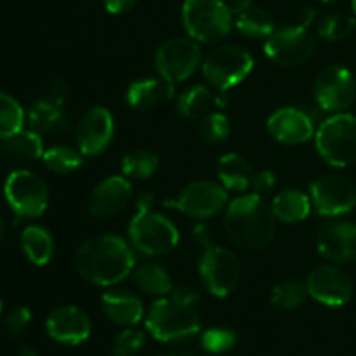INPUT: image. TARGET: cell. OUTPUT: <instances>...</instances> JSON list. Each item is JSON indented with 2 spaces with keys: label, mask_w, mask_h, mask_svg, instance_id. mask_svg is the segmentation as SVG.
I'll list each match as a JSON object with an SVG mask.
<instances>
[{
  "label": "cell",
  "mask_w": 356,
  "mask_h": 356,
  "mask_svg": "<svg viewBox=\"0 0 356 356\" xmlns=\"http://www.w3.org/2000/svg\"><path fill=\"white\" fill-rule=\"evenodd\" d=\"M146 329L160 343H179L200 332L202 320L195 305L163 296L149 306Z\"/></svg>",
  "instance_id": "3957f363"
},
{
  "label": "cell",
  "mask_w": 356,
  "mask_h": 356,
  "mask_svg": "<svg viewBox=\"0 0 356 356\" xmlns=\"http://www.w3.org/2000/svg\"><path fill=\"white\" fill-rule=\"evenodd\" d=\"M167 207H174L195 219L214 218L228 207V191L216 181H195L181 191L176 200L167 202Z\"/></svg>",
  "instance_id": "7c38bea8"
},
{
  "label": "cell",
  "mask_w": 356,
  "mask_h": 356,
  "mask_svg": "<svg viewBox=\"0 0 356 356\" xmlns=\"http://www.w3.org/2000/svg\"><path fill=\"white\" fill-rule=\"evenodd\" d=\"M226 3H228V7L232 9L233 14H240L252 6V0H229V2Z\"/></svg>",
  "instance_id": "ee69618b"
},
{
  "label": "cell",
  "mask_w": 356,
  "mask_h": 356,
  "mask_svg": "<svg viewBox=\"0 0 356 356\" xmlns=\"http://www.w3.org/2000/svg\"><path fill=\"white\" fill-rule=\"evenodd\" d=\"M24 125V110L16 97L0 90V141L16 134Z\"/></svg>",
  "instance_id": "836d02e7"
},
{
  "label": "cell",
  "mask_w": 356,
  "mask_h": 356,
  "mask_svg": "<svg viewBox=\"0 0 356 356\" xmlns=\"http://www.w3.org/2000/svg\"><path fill=\"white\" fill-rule=\"evenodd\" d=\"M145 332L134 327L122 330L113 341V355L115 356H136L145 346Z\"/></svg>",
  "instance_id": "74e56055"
},
{
  "label": "cell",
  "mask_w": 356,
  "mask_h": 356,
  "mask_svg": "<svg viewBox=\"0 0 356 356\" xmlns=\"http://www.w3.org/2000/svg\"><path fill=\"white\" fill-rule=\"evenodd\" d=\"M315 51V38L308 26L296 23L278 28L264 42V54L278 66L294 68L308 61Z\"/></svg>",
  "instance_id": "30bf717a"
},
{
  "label": "cell",
  "mask_w": 356,
  "mask_h": 356,
  "mask_svg": "<svg viewBox=\"0 0 356 356\" xmlns=\"http://www.w3.org/2000/svg\"><path fill=\"white\" fill-rule=\"evenodd\" d=\"M45 169L54 174H70L83 165V155L72 146H52L42 156Z\"/></svg>",
  "instance_id": "4dcf8cb0"
},
{
  "label": "cell",
  "mask_w": 356,
  "mask_h": 356,
  "mask_svg": "<svg viewBox=\"0 0 356 356\" xmlns=\"http://www.w3.org/2000/svg\"><path fill=\"white\" fill-rule=\"evenodd\" d=\"M218 177L228 191L243 193L252 184V167L238 153H226L218 162Z\"/></svg>",
  "instance_id": "484cf974"
},
{
  "label": "cell",
  "mask_w": 356,
  "mask_h": 356,
  "mask_svg": "<svg viewBox=\"0 0 356 356\" xmlns=\"http://www.w3.org/2000/svg\"><path fill=\"white\" fill-rule=\"evenodd\" d=\"M44 141L35 131L21 129L16 134L0 141V159L16 169H23L31 162H37L44 156ZM14 169V170H16Z\"/></svg>",
  "instance_id": "44dd1931"
},
{
  "label": "cell",
  "mask_w": 356,
  "mask_h": 356,
  "mask_svg": "<svg viewBox=\"0 0 356 356\" xmlns=\"http://www.w3.org/2000/svg\"><path fill=\"white\" fill-rule=\"evenodd\" d=\"M309 298L329 308H339L353 298V280L334 264H322L309 273L306 280Z\"/></svg>",
  "instance_id": "9a60e30c"
},
{
  "label": "cell",
  "mask_w": 356,
  "mask_h": 356,
  "mask_svg": "<svg viewBox=\"0 0 356 356\" xmlns=\"http://www.w3.org/2000/svg\"><path fill=\"white\" fill-rule=\"evenodd\" d=\"M3 197L17 218H40L49 205V190L40 176L28 169H16L3 184Z\"/></svg>",
  "instance_id": "9c48e42d"
},
{
  "label": "cell",
  "mask_w": 356,
  "mask_h": 356,
  "mask_svg": "<svg viewBox=\"0 0 356 356\" xmlns=\"http://www.w3.org/2000/svg\"><path fill=\"white\" fill-rule=\"evenodd\" d=\"M322 2H334V0H322Z\"/></svg>",
  "instance_id": "816d5d0a"
},
{
  "label": "cell",
  "mask_w": 356,
  "mask_h": 356,
  "mask_svg": "<svg viewBox=\"0 0 356 356\" xmlns=\"http://www.w3.org/2000/svg\"><path fill=\"white\" fill-rule=\"evenodd\" d=\"M309 197L315 211L325 218L346 216L356 207V186L339 174L316 177L309 186Z\"/></svg>",
  "instance_id": "4fadbf2b"
},
{
  "label": "cell",
  "mask_w": 356,
  "mask_h": 356,
  "mask_svg": "<svg viewBox=\"0 0 356 356\" xmlns=\"http://www.w3.org/2000/svg\"><path fill=\"white\" fill-rule=\"evenodd\" d=\"M21 249L31 264L45 266L54 256V238L44 226L30 225L21 233Z\"/></svg>",
  "instance_id": "4316f807"
},
{
  "label": "cell",
  "mask_w": 356,
  "mask_h": 356,
  "mask_svg": "<svg viewBox=\"0 0 356 356\" xmlns=\"http://www.w3.org/2000/svg\"><path fill=\"white\" fill-rule=\"evenodd\" d=\"M75 268L89 284L115 287L134 271V249L122 236L111 233L90 236L76 250Z\"/></svg>",
  "instance_id": "6da1fadb"
},
{
  "label": "cell",
  "mask_w": 356,
  "mask_h": 356,
  "mask_svg": "<svg viewBox=\"0 0 356 356\" xmlns=\"http://www.w3.org/2000/svg\"><path fill=\"white\" fill-rule=\"evenodd\" d=\"M202 252L198 271L207 291L214 298H226L232 294L240 282V261L232 249L216 245L211 240L202 243Z\"/></svg>",
  "instance_id": "ba28073f"
},
{
  "label": "cell",
  "mask_w": 356,
  "mask_h": 356,
  "mask_svg": "<svg viewBox=\"0 0 356 356\" xmlns=\"http://www.w3.org/2000/svg\"><path fill=\"white\" fill-rule=\"evenodd\" d=\"M31 322V312L26 306H19V308H14L13 312L7 315L6 318V327L7 332L14 337L23 336L24 330L28 329Z\"/></svg>",
  "instance_id": "f35d334b"
},
{
  "label": "cell",
  "mask_w": 356,
  "mask_h": 356,
  "mask_svg": "<svg viewBox=\"0 0 356 356\" xmlns=\"http://www.w3.org/2000/svg\"><path fill=\"white\" fill-rule=\"evenodd\" d=\"M160 159L149 149H134L122 159V172L131 179H148L156 172Z\"/></svg>",
  "instance_id": "1f68e13d"
},
{
  "label": "cell",
  "mask_w": 356,
  "mask_h": 356,
  "mask_svg": "<svg viewBox=\"0 0 356 356\" xmlns=\"http://www.w3.org/2000/svg\"><path fill=\"white\" fill-rule=\"evenodd\" d=\"M351 7H353V13H355V16H356V0H351Z\"/></svg>",
  "instance_id": "c3c4849f"
},
{
  "label": "cell",
  "mask_w": 356,
  "mask_h": 356,
  "mask_svg": "<svg viewBox=\"0 0 356 356\" xmlns=\"http://www.w3.org/2000/svg\"><path fill=\"white\" fill-rule=\"evenodd\" d=\"M104 9L110 14L129 13L138 3V0H103Z\"/></svg>",
  "instance_id": "b9f144b4"
},
{
  "label": "cell",
  "mask_w": 356,
  "mask_h": 356,
  "mask_svg": "<svg viewBox=\"0 0 356 356\" xmlns=\"http://www.w3.org/2000/svg\"><path fill=\"white\" fill-rule=\"evenodd\" d=\"M275 186H277V176H275V172H271V170H268V169L254 172L252 184H250V188L254 190V193L266 195V193H270Z\"/></svg>",
  "instance_id": "ab89813d"
},
{
  "label": "cell",
  "mask_w": 356,
  "mask_h": 356,
  "mask_svg": "<svg viewBox=\"0 0 356 356\" xmlns=\"http://www.w3.org/2000/svg\"><path fill=\"white\" fill-rule=\"evenodd\" d=\"M176 356H202V355H200V351L197 350V348H193V350H191V348H186V350H183L181 353H177Z\"/></svg>",
  "instance_id": "bcb514c9"
},
{
  "label": "cell",
  "mask_w": 356,
  "mask_h": 356,
  "mask_svg": "<svg viewBox=\"0 0 356 356\" xmlns=\"http://www.w3.org/2000/svg\"><path fill=\"white\" fill-rule=\"evenodd\" d=\"M0 315H2V299H0Z\"/></svg>",
  "instance_id": "681fc988"
},
{
  "label": "cell",
  "mask_w": 356,
  "mask_h": 356,
  "mask_svg": "<svg viewBox=\"0 0 356 356\" xmlns=\"http://www.w3.org/2000/svg\"><path fill=\"white\" fill-rule=\"evenodd\" d=\"M132 278L139 291L149 296L163 298V296H169L174 289L172 278L167 273L165 268L155 263H145L136 266L132 271Z\"/></svg>",
  "instance_id": "83f0119b"
},
{
  "label": "cell",
  "mask_w": 356,
  "mask_h": 356,
  "mask_svg": "<svg viewBox=\"0 0 356 356\" xmlns=\"http://www.w3.org/2000/svg\"><path fill=\"white\" fill-rule=\"evenodd\" d=\"M132 186L127 177L110 176L101 181L89 197V212L96 218L117 216L131 204Z\"/></svg>",
  "instance_id": "ffe728a7"
},
{
  "label": "cell",
  "mask_w": 356,
  "mask_h": 356,
  "mask_svg": "<svg viewBox=\"0 0 356 356\" xmlns=\"http://www.w3.org/2000/svg\"><path fill=\"white\" fill-rule=\"evenodd\" d=\"M266 129L275 141L282 145H302L315 138L313 118L299 108H280L266 122Z\"/></svg>",
  "instance_id": "d6986e66"
},
{
  "label": "cell",
  "mask_w": 356,
  "mask_h": 356,
  "mask_svg": "<svg viewBox=\"0 0 356 356\" xmlns=\"http://www.w3.org/2000/svg\"><path fill=\"white\" fill-rule=\"evenodd\" d=\"M17 355L19 356H40L37 353V350H33V348H30V346H21L19 351H17Z\"/></svg>",
  "instance_id": "f6af8a7d"
},
{
  "label": "cell",
  "mask_w": 356,
  "mask_h": 356,
  "mask_svg": "<svg viewBox=\"0 0 356 356\" xmlns=\"http://www.w3.org/2000/svg\"><path fill=\"white\" fill-rule=\"evenodd\" d=\"M115 134L113 115L104 106L87 110L76 125V146L83 156H97L111 145Z\"/></svg>",
  "instance_id": "2e32d148"
},
{
  "label": "cell",
  "mask_w": 356,
  "mask_h": 356,
  "mask_svg": "<svg viewBox=\"0 0 356 356\" xmlns=\"http://www.w3.org/2000/svg\"><path fill=\"white\" fill-rule=\"evenodd\" d=\"M309 298L306 284L299 280H287L278 284L271 292V305L282 312H292L299 308Z\"/></svg>",
  "instance_id": "d6a6232c"
},
{
  "label": "cell",
  "mask_w": 356,
  "mask_h": 356,
  "mask_svg": "<svg viewBox=\"0 0 356 356\" xmlns=\"http://www.w3.org/2000/svg\"><path fill=\"white\" fill-rule=\"evenodd\" d=\"M156 356H176V355H156Z\"/></svg>",
  "instance_id": "f907efd6"
},
{
  "label": "cell",
  "mask_w": 356,
  "mask_h": 356,
  "mask_svg": "<svg viewBox=\"0 0 356 356\" xmlns=\"http://www.w3.org/2000/svg\"><path fill=\"white\" fill-rule=\"evenodd\" d=\"M356 19L351 14L332 13L318 23V35L329 42H341L353 33Z\"/></svg>",
  "instance_id": "e575fe53"
},
{
  "label": "cell",
  "mask_w": 356,
  "mask_h": 356,
  "mask_svg": "<svg viewBox=\"0 0 356 356\" xmlns=\"http://www.w3.org/2000/svg\"><path fill=\"white\" fill-rule=\"evenodd\" d=\"M68 96H70L68 86H66L65 82H61V80H54V82L47 87V92H45L44 97L49 101H54V103L58 104H65L66 99H68Z\"/></svg>",
  "instance_id": "60d3db41"
},
{
  "label": "cell",
  "mask_w": 356,
  "mask_h": 356,
  "mask_svg": "<svg viewBox=\"0 0 356 356\" xmlns=\"http://www.w3.org/2000/svg\"><path fill=\"white\" fill-rule=\"evenodd\" d=\"M312 197L296 188L280 191L271 202V209L278 221L287 222V225H298L305 221L312 212Z\"/></svg>",
  "instance_id": "d4e9b609"
},
{
  "label": "cell",
  "mask_w": 356,
  "mask_h": 356,
  "mask_svg": "<svg viewBox=\"0 0 356 356\" xmlns=\"http://www.w3.org/2000/svg\"><path fill=\"white\" fill-rule=\"evenodd\" d=\"M236 30L249 38H268L277 28L271 14L250 6L236 17Z\"/></svg>",
  "instance_id": "f546056e"
},
{
  "label": "cell",
  "mask_w": 356,
  "mask_h": 356,
  "mask_svg": "<svg viewBox=\"0 0 356 356\" xmlns=\"http://www.w3.org/2000/svg\"><path fill=\"white\" fill-rule=\"evenodd\" d=\"M316 249L332 263H351L356 259V225L350 221H329L316 233Z\"/></svg>",
  "instance_id": "e0dca14e"
},
{
  "label": "cell",
  "mask_w": 356,
  "mask_h": 356,
  "mask_svg": "<svg viewBox=\"0 0 356 356\" xmlns=\"http://www.w3.org/2000/svg\"><path fill=\"white\" fill-rule=\"evenodd\" d=\"M212 104H216V99L212 97L211 90L205 86H195L181 94L177 99V111L183 118L198 120L211 113Z\"/></svg>",
  "instance_id": "f1b7e54d"
},
{
  "label": "cell",
  "mask_w": 356,
  "mask_h": 356,
  "mask_svg": "<svg viewBox=\"0 0 356 356\" xmlns=\"http://www.w3.org/2000/svg\"><path fill=\"white\" fill-rule=\"evenodd\" d=\"M200 134L205 141L212 143V145L226 141L228 136L232 134V125H229L228 117L221 111L205 115L200 122Z\"/></svg>",
  "instance_id": "8d00e7d4"
},
{
  "label": "cell",
  "mask_w": 356,
  "mask_h": 356,
  "mask_svg": "<svg viewBox=\"0 0 356 356\" xmlns=\"http://www.w3.org/2000/svg\"><path fill=\"white\" fill-rule=\"evenodd\" d=\"M236 344V334L225 327H212L202 334L200 346L209 355H221Z\"/></svg>",
  "instance_id": "d590c367"
},
{
  "label": "cell",
  "mask_w": 356,
  "mask_h": 356,
  "mask_svg": "<svg viewBox=\"0 0 356 356\" xmlns=\"http://www.w3.org/2000/svg\"><path fill=\"white\" fill-rule=\"evenodd\" d=\"M229 240L242 249L259 250L270 245L277 232V216L263 195H240L229 202L225 216Z\"/></svg>",
  "instance_id": "7a4b0ae2"
},
{
  "label": "cell",
  "mask_w": 356,
  "mask_h": 356,
  "mask_svg": "<svg viewBox=\"0 0 356 356\" xmlns=\"http://www.w3.org/2000/svg\"><path fill=\"white\" fill-rule=\"evenodd\" d=\"M315 101L323 111L339 113L350 108L356 97V80L355 75L348 68L341 65L325 66L316 75Z\"/></svg>",
  "instance_id": "5bb4252c"
},
{
  "label": "cell",
  "mask_w": 356,
  "mask_h": 356,
  "mask_svg": "<svg viewBox=\"0 0 356 356\" xmlns=\"http://www.w3.org/2000/svg\"><path fill=\"white\" fill-rule=\"evenodd\" d=\"M181 16L190 38L202 44L221 42L233 28V13L222 0H184Z\"/></svg>",
  "instance_id": "5b68a950"
},
{
  "label": "cell",
  "mask_w": 356,
  "mask_h": 356,
  "mask_svg": "<svg viewBox=\"0 0 356 356\" xmlns=\"http://www.w3.org/2000/svg\"><path fill=\"white\" fill-rule=\"evenodd\" d=\"M65 104H58L45 97L38 99L26 115L28 125L38 134H59L70 129V118L65 111Z\"/></svg>",
  "instance_id": "cb8c5ba5"
},
{
  "label": "cell",
  "mask_w": 356,
  "mask_h": 356,
  "mask_svg": "<svg viewBox=\"0 0 356 356\" xmlns=\"http://www.w3.org/2000/svg\"><path fill=\"white\" fill-rule=\"evenodd\" d=\"M3 236H6V225H3L2 218H0V242L3 240Z\"/></svg>",
  "instance_id": "7dc6e473"
},
{
  "label": "cell",
  "mask_w": 356,
  "mask_h": 356,
  "mask_svg": "<svg viewBox=\"0 0 356 356\" xmlns=\"http://www.w3.org/2000/svg\"><path fill=\"white\" fill-rule=\"evenodd\" d=\"M45 330L56 343L76 346L89 339L90 320L87 313L76 306H59L49 313Z\"/></svg>",
  "instance_id": "ac0fdd59"
},
{
  "label": "cell",
  "mask_w": 356,
  "mask_h": 356,
  "mask_svg": "<svg viewBox=\"0 0 356 356\" xmlns=\"http://www.w3.org/2000/svg\"><path fill=\"white\" fill-rule=\"evenodd\" d=\"M202 63L200 45L193 38L176 37L162 44L156 51L155 66L160 76L170 83L190 79Z\"/></svg>",
  "instance_id": "8fae6325"
},
{
  "label": "cell",
  "mask_w": 356,
  "mask_h": 356,
  "mask_svg": "<svg viewBox=\"0 0 356 356\" xmlns=\"http://www.w3.org/2000/svg\"><path fill=\"white\" fill-rule=\"evenodd\" d=\"M254 68V58L242 45H221L207 54L202 61V73L211 86L226 92L238 86L250 75Z\"/></svg>",
  "instance_id": "52a82bcc"
},
{
  "label": "cell",
  "mask_w": 356,
  "mask_h": 356,
  "mask_svg": "<svg viewBox=\"0 0 356 356\" xmlns=\"http://www.w3.org/2000/svg\"><path fill=\"white\" fill-rule=\"evenodd\" d=\"M129 242L143 256H165L179 243V229L155 211H138L129 222Z\"/></svg>",
  "instance_id": "8992f818"
},
{
  "label": "cell",
  "mask_w": 356,
  "mask_h": 356,
  "mask_svg": "<svg viewBox=\"0 0 356 356\" xmlns=\"http://www.w3.org/2000/svg\"><path fill=\"white\" fill-rule=\"evenodd\" d=\"M174 94V83L163 76H149V79L136 80L127 89V104L134 110H149L159 106L162 101L169 99Z\"/></svg>",
  "instance_id": "603a6c76"
},
{
  "label": "cell",
  "mask_w": 356,
  "mask_h": 356,
  "mask_svg": "<svg viewBox=\"0 0 356 356\" xmlns=\"http://www.w3.org/2000/svg\"><path fill=\"white\" fill-rule=\"evenodd\" d=\"M320 159L330 167L344 169L356 162V117L346 111L332 115L315 132Z\"/></svg>",
  "instance_id": "277c9868"
},
{
  "label": "cell",
  "mask_w": 356,
  "mask_h": 356,
  "mask_svg": "<svg viewBox=\"0 0 356 356\" xmlns=\"http://www.w3.org/2000/svg\"><path fill=\"white\" fill-rule=\"evenodd\" d=\"M153 202H155V198H153V195L149 191H141L136 197V209L138 211H149L153 207Z\"/></svg>",
  "instance_id": "7bdbcfd3"
},
{
  "label": "cell",
  "mask_w": 356,
  "mask_h": 356,
  "mask_svg": "<svg viewBox=\"0 0 356 356\" xmlns=\"http://www.w3.org/2000/svg\"><path fill=\"white\" fill-rule=\"evenodd\" d=\"M101 308L104 315L117 325L134 327L145 316L141 299L124 289H110L101 296Z\"/></svg>",
  "instance_id": "7402d4cb"
}]
</instances>
